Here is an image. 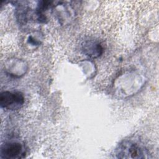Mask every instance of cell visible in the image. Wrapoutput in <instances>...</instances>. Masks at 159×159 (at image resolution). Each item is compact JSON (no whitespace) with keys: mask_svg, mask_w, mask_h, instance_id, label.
<instances>
[{"mask_svg":"<svg viewBox=\"0 0 159 159\" xmlns=\"http://www.w3.org/2000/svg\"><path fill=\"white\" fill-rule=\"evenodd\" d=\"M118 158L144 159L149 158V152L144 143L139 139L130 137L123 140L116 150Z\"/></svg>","mask_w":159,"mask_h":159,"instance_id":"cell-1","label":"cell"},{"mask_svg":"<svg viewBox=\"0 0 159 159\" xmlns=\"http://www.w3.org/2000/svg\"><path fill=\"white\" fill-rule=\"evenodd\" d=\"M53 11L61 24H66L73 19L74 13L70 7L63 4H57L53 6Z\"/></svg>","mask_w":159,"mask_h":159,"instance_id":"cell-7","label":"cell"},{"mask_svg":"<svg viewBox=\"0 0 159 159\" xmlns=\"http://www.w3.org/2000/svg\"><path fill=\"white\" fill-rule=\"evenodd\" d=\"M26 148L25 144L17 140L7 141L0 148V158L2 159H19L25 157Z\"/></svg>","mask_w":159,"mask_h":159,"instance_id":"cell-3","label":"cell"},{"mask_svg":"<svg viewBox=\"0 0 159 159\" xmlns=\"http://www.w3.org/2000/svg\"><path fill=\"white\" fill-rule=\"evenodd\" d=\"M116 90L120 95L128 96L135 93L143 85V78L136 73H128L117 81Z\"/></svg>","mask_w":159,"mask_h":159,"instance_id":"cell-2","label":"cell"},{"mask_svg":"<svg viewBox=\"0 0 159 159\" xmlns=\"http://www.w3.org/2000/svg\"><path fill=\"white\" fill-rule=\"evenodd\" d=\"M83 53L93 58L100 57L103 53V47L101 43L96 40H87L81 45Z\"/></svg>","mask_w":159,"mask_h":159,"instance_id":"cell-6","label":"cell"},{"mask_svg":"<svg viewBox=\"0 0 159 159\" xmlns=\"http://www.w3.org/2000/svg\"><path fill=\"white\" fill-rule=\"evenodd\" d=\"M25 99L20 91H3L0 94V105L2 108L16 110L24 104Z\"/></svg>","mask_w":159,"mask_h":159,"instance_id":"cell-4","label":"cell"},{"mask_svg":"<svg viewBox=\"0 0 159 159\" xmlns=\"http://www.w3.org/2000/svg\"><path fill=\"white\" fill-rule=\"evenodd\" d=\"M27 43L32 46H38L40 43V40L32 35H30L28 37Z\"/></svg>","mask_w":159,"mask_h":159,"instance_id":"cell-8","label":"cell"},{"mask_svg":"<svg viewBox=\"0 0 159 159\" xmlns=\"http://www.w3.org/2000/svg\"><path fill=\"white\" fill-rule=\"evenodd\" d=\"M5 68L6 72L9 75L14 77H20L27 70V65L22 60L12 58L6 61Z\"/></svg>","mask_w":159,"mask_h":159,"instance_id":"cell-5","label":"cell"}]
</instances>
